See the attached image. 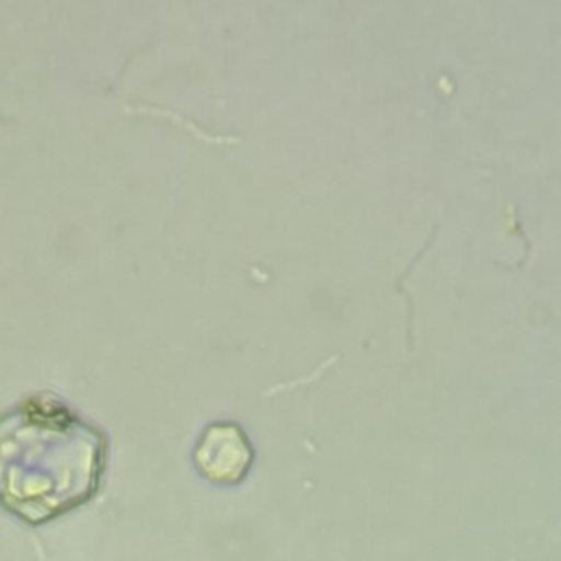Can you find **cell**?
Segmentation results:
<instances>
[{"label":"cell","instance_id":"7a4b0ae2","mask_svg":"<svg viewBox=\"0 0 561 561\" xmlns=\"http://www.w3.org/2000/svg\"><path fill=\"white\" fill-rule=\"evenodd\" d=\"M193 460L199 473L219 484L239 482L252 462V447L234 423H213L199 436Z\"/></svg>","mask_w":561,"mask_h":561},{"label":"cell","instance_id":"6da1fadb","mask_svg":"<svg viewBox=\"0 0 561 561\" xmlns=\"http://www.w3.org/2000/svg\"><path fill=\"white\" fill-rule=\"evenodd\" d=\"M105 434L66 401L39 392L0 414V504L39 524L99 489Z\"/></svg>","mask_w":561,"mask_h":561}]
</instances>
